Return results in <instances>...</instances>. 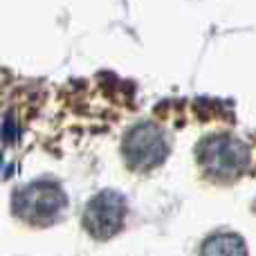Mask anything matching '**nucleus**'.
<instances>
[{
    "label": "nucleus",
    "mask_w": 256,
    "mask_h": 256,
    "mask_svg": "<svg viewBox=\"0 0 256 256\" xmlns=\"http://www.w3.org/2000/svg\"><path fill=\"white\" fill-rule=\"evenodd\" d=\"M68 198L56 182L36 180L20 186L12 198V207L20 220L30 225H48L66 209Z\"/></svg>",
    "instance_id": "nucleus-1"
},
{
    "label": "nucleus",
    "mask_w": 256,
    "mask_h": 256,
    "mask_svg": "<svg viewBox=\"0 0 256 256\" xmlns=\"http://www.w3.org/2000/svg\"><path fill=\"white\" fill-rule=\"evenodd\" d=\"M198 162L216 180H234L248 168L250 150L232 135H212L198 144Z\"/></svg>",
    "instance_id": "nucleus-2"
},
{
    "label": "nucleus",
    "mask_w": 256,
    "mask_h": 256,
    "mask_svg": "<svg viewBox=\"0 0 256 256\" xmlns=\"http://www.w3.org/2000/svg\"><path fill=\"white\" fill-rule=\"evenodd\" d=\"M122 153L132 171H150L160 166L168 155V140L153 122H142L126 132Z\"/></svg>",
    "instance_id": "nucleus-3"
},
{
    "label": "nucleus",
    "mask_w": 256,
    "mask_h": 256,
    "mask_svg": "<svg viewBox=\"0 0 256 256\" xmlns=\"http://www.w3.org/2000/svg\"><path fill=\"white\" fill-rule=\"evenodd\" d=\"M126 198L112 189L99 191L84 212V227L97 240H108L124 227L126 220Z\"/></svg>",
    "instance_id": "nucleus-4"
},
{
    "label": "nucleus",
    "mask_w": 256,
    "mask_h": 256,
    "mask_svg": "<svg viewBox=\"0 0 256 256\" xmlns=\"http://www.w3.org/2000/svg\"><path fill=\"white\" fill-rule=\"evenodd\" d=\"M200 256H248V248L238 234H214L204 240Z\"/></svg>",
    "instance_id": "nucleus-5"
},
{
    "label": "nucleus",
    "mask_w": 256,
    "mask_h": 256,
    "mask_svg": "<svg viewBox=\"0 0 256 256\" xmlns=\"http://www.w3.org/2000/svg\"><path fill=\"white\" fill-rule=\"evenodd\" d=\"M254 212H256V202H254Z\"/></svg>",
    "instance_id": "nucleus-6"
}]
</instances>
